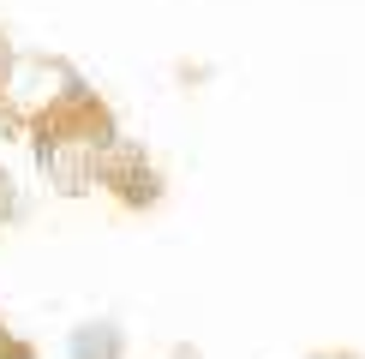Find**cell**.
<instances>
[{
	"mask_svg": "<svg viewBox=\"0 0 365 359\" xmlns=\"http://www.w3.org/2000/svg\"><path fill=\"white\" fill-rule=\"evenodd\" d=\"M30 144H36L42 174L78 198V192L102 186V162L114 156V114L90 84L72 78L66 96L42 102V114L30 120Z\"/></svg>",
	"mask_w": 365,
	"mask_h": 359,
	"instance_id": "1",
	"label": "cell"
},
{
	"mask_svg": "<svg viewBox=\"0 0 365 359\" xmlns=\"http://www.w3.org/2000/svg\"><path fill=\"white\" fill-rule=\"evenodd\" d=\"M102 186H108L126 209H150L162 198V174L150 168V156L132 150V144H114V156L102 162Z\"/></svg>",
	"mask_w": 365,
	"mask_h": 359,
	"instance_id": "2",
	"label": "cell"
},
{
	"mask_svg": "<svg viewBox=\"0 0 365 359\" xmlns=\"http://www.w3.org/2000/svg\"><path fill=\"white\" fill-rule=\"evenodd\" d=\"M72 359H120V329L84 323L78 335H72Z\"/></svg>",
	"mask_w": 365,
	"mask_h": 359,
	"instance_id": "3",
	"label": "cell"
},
{
	"mask_svg": "<svg viewBox=\"0 0 365 359\" xmlns=\"http://www.w3.org/2000/svg\"><path fill=\"white\" fill-rule=\"evenodd\" d=\"M19 216V186H12V174L0 168V222H12Z\"/></svg>",
	"mask_w": 365,
	"mask_h": 359,
	"instance_id": "4",
	"label": "cell"
},
{
	"mask_svg": "<svg viewBox=\"0 0 365 359\" xmlns=\"http://www.w3.org/2000/svg\"><path fill=\"white\" fill-rule=\"evenodd\" d=\"M0 359H36V353H30V348H24V341H19V335H12V329H6V323H0Z\"/></svg>",
	"mask_w": 365,
	"mask_h": 359,
	"instance_id": "5",
	"label": "cell"
},
{
	"mask_svg": "<svg viewBox=\"0 0 365 359\" xmlns=\"http://www.w3.org/2000/svg\"><path fill=\"white\" fill-rule=\"evenodd\" d=\"M6 84H12V48H6V36H0V114H6Z\"/></svg>",
	"mask_w": 365,
	"mask_h": 359,
	"instance_id": "6",
	"label": "cell"
},
{
	"mask_svg": "<svg viewBox=\"0 0 365 359\" xmlns=\"http://www.w3.org/2000/svg\"><path fill=\"white\" fill-rule=\"evenodd\" d=\"M312 359H359V353H312Z\"/></svg>",
	"mask_w": 365,
	"mask_h": 359,
	"instance_id": "7",
	"label": "cell"
}]
</instances>
